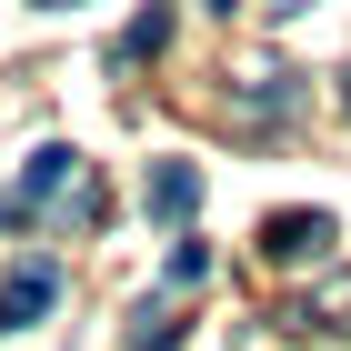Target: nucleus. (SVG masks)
Returning <instances> with one entry per match:
<instances>
[{
	"instance_id": "obj_11",
	"label": "nucleus",
	"mask_w": 351,
	"mask_h": 351,
	"mask_svg": "<svg viewBox=\"0 0 351 351\" xmlns=\"http://www.w3.org/2000/svg\"><path fill=\"white\" fill-rule=\"evenodd\" d=\"M341 101H351V71H341Z\"/></svg>"
},
{
	"instance_id": "obj_6",
	"label": "nucleus",
	"mask_w": 351,
	"mask_h": 351,
	"mask_svg": "<svg viewBox=\"0 0 351 351\" xmlns=\"http://www.w3.org/2000/svg\"><path fill=\"white\" fill-rule=\"evenodd\" d=\"M171 341H181L171 301H141V311H131V351H171Z\"/></svg>"
},
{
	"instance_id": "obj_2",
	"label": "nucleus",
	"mask_w": 351,
	"mask_h": 351,
	"mask_svg": "<svg viewBox=\"0 0 351 351\" xmlns=\"http://www.w3.org/2000/svg\"><path fill=\"white\" fill-rule=\"evenodd\" d=\"M322 251H331V211H271L261 221V261L291 271V261H322Z\"/></svg>"
},
{
	"instance_id": "obj_10",
	"label": "nucleus",
	"mask_w": 351,
	"mask_h": 351,
	"mask_svg": "<svg viewBox=\"0 0 351 351\" xmlns=\"http://www.w3.org/2000/svg\"><path fill=\"white\" fill-rule=\"evenodd\" d=\"M40 10H71V0H40Z\"/></svg>"
},
{
	"instance_id": "obj_8",
	"label": "nucleus",
	"mask_w": 351,
	"mask_h": 351,
	"mask_svg": "<svg viewBox=\"0 0 351 351\" xmlns=\"http://www.w3.org/2000/svg\"><path fill=\"white\" fill-rule=\"evenodd\" d=\"M271 10H311V0H271Z\"/></svg>"
},
{
	"instance_id": "obj_1",
	"label": "nucleus",
	"mask_w": 351,
	"mask_h": 351,
	"mask_svg": "<svg viewBox=\"0 0 351 351\" xmlns=\"http://www.w3.org/2000/svg\"><path fill=\"white\" fill-rule=\"evenodd\" d=\"M71 181H81V151H71V141H51V151H30V171H21V191H10V201H21V221H40V211H60V201H71Z\"/></svg>"
},
{
	"instance_id": "obj_7",
	"label": "nucleus",
	"mask_w": 351,
	"mask_h": 351,
	"mask_svg": "<svg viewBox=\"0 0 351 351\" xmlns=\"http://www.w3.org/2000/svg\"><path fill=\"white\" fill-rule=\"evenodd\" d=\"M201 271H211V251H201V241H181V251H171V291H191Z\"/></svg>"
},
{
	"instance_id": "obj_4",
	"label": "nucleus",
	"mask_w": 351,
	"mask_h": 351,
	"mask_svg": "<svg viewBox=\"0 0 351 351\" xmlns=\"http://www.w3.org/2000/svg\"><path fill=\"white\" fill-rule=\"evenodd\" d=\"M141 201H151V221H171V231H181V221L201 211V171H191V161H151Z\"/></svg>"
},
{
	"instance_id": "obj_3",
	"label": "nucleus",
	"mask_w": 351,
	"mask_h": 351,
	"mask_svg": "<svg viewBox=\"0 0 351 351\" xmlns=\"http://www.w3.org/2000/svg\"><path fill=\"white\" fill-rule=\"evenodd\" d=\"M51 301H60V271H51V261H21L10 281H0V331H30Z\"/></svg>"
},
{
	"instance_id": "obj_5",
	"label": "nucleus",
	"mask_w": 351,
	"mask_h": 351,
	"mask_svg": "<svg viewBox=\"0 0 351 351\" xmlns=\"http://www.w3.org/2000/svg\"><path fill=\"white\" fill-rule=\"evenodd\" d=\"M151 51H171V0H151L131 30H121V51H110V71H141Z\"/></svg>"
},
{
	"instance_id": "obj_9",
	"label": "nucleus",
	"mask_w": 351,
	"mask_h": 351,
	"mask_svg": "<svg viewBox=\"0 0 351 351\" xmlns=\"http://www.w3.org/2000/svg\"><path fill=\"white\" fill-rule=\"evenodd\" d=\"M211 10H241V0H211Z\"/></svg>"
}]
</instances>
